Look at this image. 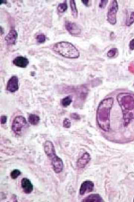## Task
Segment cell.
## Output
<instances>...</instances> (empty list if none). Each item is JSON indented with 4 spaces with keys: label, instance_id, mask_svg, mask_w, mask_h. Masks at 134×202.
Returning <instances> with one entry per match:
<instances>
[{
    "label": "cell",
    "instance_id": "cell-22",
    "mask_svg": "<svg viewBox=\"0 0 134 202\" xmlns=\"http://www.w3.org/2000/svg\"><path fill=\"white\" fill-rule=\"evenodd\" d=\"M71 121L68 119L66 118L63 121V126L66 128H69L71 127Z\"/></svg>",
    "mask_w": 134,
    "mask_h": 202
},
{
    "label": "cell",
    "instance_id": "cell-4",
    "mask_svg": "<svg viewBox=\"0 0 134 202\" xmlns=\"http://www.w3.org/2000/svg\"><path fill=\"white\" fill-rule=\"evenodd\" d=\"M19 88V82L18 78L16 76H12L7 82V90L11 93H13L18 90Z\"/></svg>",
    "mask_w": 134,
    "mask_h": 202
},
{
    "label": "cell",
    "instance_id": "cell-3",
    "mask_svg": "<svg viewBox=\"0 0 134 202\" xmlns=\"http://www.w3.org/2000/svg\"><path fill=\"white\" fill-rule=\"evenodd\" d=\"M118 9L117 1L114 0L111 3L109 7L107 14V19L110 24L114 25L117 22L116 15Z\"/></svg>",
    "mask_w": 134,
    "mask_h": 202
},
{
    "label": "cell",
    "instance_id": "cell-11",
    "mask_svg": "<svg viewBox=\"0 0 134 202\" xmlns=\"http://www.w3.org/2000/svg\"><path fill=\"white\" fill-rule=\"evenodd\" d=\"M91 160V157L89 154L85 153L81 158L77 161V166L80 168H84Z\"/></svg>",
    "mask_w": 134,
    "mask_h": 202
},
{
    "label": "cell",
    "instance_id": "cell-26",
    "mask_svg": "<svg viewBox=\"0 0 134 202\" xmlns=\"http://www.w3.org/2000/svg\"><path fill=\"white\" fill-rule=\"evenodd\" d=\"M82 1L83 2V3L84 4L85 6H88L89 2V1Z\"/></svg>",
    "mask_w": 134,
    "mask_h": 202
},
{
    "label": "cell",
    "instance_id": "cell-8",
    "mask_svg": "<svg viewBox=\"0 0 134 202\" xmlns=\"http://www.w3.org/2000/svg\"><path fill=\"white\" fill-rule=\"evenodd\" d=\"M44 151L47 156L49 158H52L56 155L55 148L51 141H47L45 143Z\"/></svg>",
    "mask_w": 134,
    "mask_h": 202
},
{
    "label": "cell",
    "instance_id": "cell-2",
    "mask_svg": "<svg viewBox=\"0 0 134 202\" xmlns=\"http://www.w3.org/2000/svg\"><path fill=\"white\" fill-rule=\"evenodd\" d=\"M28 125L26 119L21 116L15 117L12 123V129L15 134L21 136L24 134L28 128Z\"/></svg>",
    "mask_w": 134,
    "mask_h": 202
},
{
    "label": "cell",
    "instance_id": "cell-27",
    "mask_svg": "<svg viewBox=\"0 0 134 202\" xmlns=\"http://www.w3.org/2000/svg\"><path fill=\"white\" fill-rule=\"evenodd\" d=\"M133 67H134V66H133Z\"/></svg>",
    "mask_w": 134,
    "mask_h": 202
},
{
    "label": "cell",
    "instance_id": "cell-10",
    "mask_svg": "<svg viewBox=\"0 0 134 202\" xmlns=\"http://www.w3.org/2000/svg\"><path fill=\"white\" fill-rule=\"evenodd\" d=\"M13 63L18 67L26 68L29 63V61L26 57L18 56L13 59Z\"/></svg>",
    "mask_w": 134,
    "mask_h": 202
},
{
    "label": "cell",
    "instance_id": "cell-19",
    "mask_svg": "<svg viewBox=\"0 0 134 202\" xmlns=\"http://www.w3.org/2000/svg\"><path fill=\"white\" fill-rule=\"evenodd\" d=\"M21 174V172L19 170L15 169L12 171L11 173V177L13 179H16Z\"/></svg>",
    "mask_w": 134,
    "mask_h": 202
},
{
    "label": "cell",
    "instance_id": "cell-28",
    "mask_svg": "<svg viewBox=\"0 0 134 202\" xmlns=\"http://www.w3.org/2000/svg\"></svg>",
    "mask_w": 134,
    "mask_h": 202
},
{
    "label": "cell",
    "instance_id": "cell-5",
    "mask_svg": "<svg viewBox=\"0 0 134 202\" xmlns=\"http://www.w3.org/2000/svg\"><path fill=\"white\" fill-rule=\"evenodd\" d=\"M52 164L54 171L56 173L62 172L63 168V163L61 159L56 155L52 158Z\"/></svg>",
    "mask_w": 134,
    "mask_h": 202
},
{
    "label": "cell",
    "instance_id": "cell-13",
    "mask_svg": "<svg viewBox=\"0 0 134 202\" xmlns=\"http://www.w3.org/2000/svg\"><path fill=\"white\" fill-rule=\"evenodd\" d=\"M103 200L98 194H93L88 196L84 199L83 202H102Z\"/></svg>",
    "mask_w": 134,
    "mask_h": 202
},
{
    "label": "cell",
    "instance_id": "cell-7",
    "mask_svg": "<svg viewBox=\"0 0 134 202\" xmlns=\"http://www.w3.org/2000/svg\"><path fill=\"white\" fill-rule=\"evenodd\" d=\"M65 28L70 34L73 35H77L80 34L81 29L76 23L67 21L65 24Z\"/></svg>",
    "mask_w": 134,
    "mask_h": 202
},
{
    "label": "cell",
    "instance_id": "cell-20",
    "mask_svg": "<svg viewBox=\"0 0 134 202\" xmlns=\"http://www.w3.org/2000/svg\"><path fill=\"white\" fill-rule=\"evenodd\" d=\"M118 52V50L117 48H112L108 51L107 53V56L109 57H113L116 56L117 53Z\"/></svg>",
    "mask_w": 134,
    "mask_h": 202
},
{
    "label": "cell",
    "instance_id": "cell-14",
    "mask_svg": "<svg viewBox=\"0 0 134 202\" xmlns=\"http://www.w3.org/2000/svg\"><path fill=\"white\" fill-rule=\"evenodd\" d=\"M29 122L32 125H37L39 123L40 119L39 117L35 114H30L28 117Z\"/></svg>",
    "mask_w": 134,
    "mask_h": 202
},
{
    "label": "cell",
    "instance_id": "cell-9",
    "mask_svg": "<svg viewBox=\"0 0 134 202\" xmlns=\"http://www.w3.org/2000/svg\"><path fill=\"white\" fill-rule=\"evenodd\" d=\"M21 187L25 193L30 194L33 190V186L30 179L27 178H23L21 180Z\"/></svg>",
    "mask_w": 134,
    "mask_h": 202
},
{
    "label": "cell",
    "instance_id": "cell-16",
    "mask_svg": "<svg viewBox=\"0 0 134 202\" xmlns=\"http://www.w3.org/2000/svg\"><path fill=\"white\" fill-rule=\"evenodd\" d=\"M72 101V99L71 96L66 97L62 100V104L64 107H67L70 105Z\"/></svg>",
    "mask_w": 134,
    "mask_h": 202
},
{
    "label": "cell",
    "instance_id": "cell-21",
    "mask_svg": "<svg viewBox=\"0 0 134 202\" xmlns=\"http://www.w3.org/2000/svg\"><path fill=\"white\" fill-rule=\"evenodd\" d=\"M36 39L38 42L40 43H44L46 41L45 35L41 33V34L37 35Z\"/></svg>",
    "mask_w": 134,
    "mask_h": 202
},
{
    "label": "cell",
    "instance_id": "cell-6",
    "mask_svg": "<svg viewBox=\"0 0 134 202\" xmlns=\"http://www.w3.org/2000/svg\"><path fill=\"white\" fill-rule=\"evenodd\" d=\"M94 184L92 182L87 180L81 184L80 189V194L81 195L90 193L94 189Z\"/></svg>",
    "mask_w": 134,
    "mask_h": 202
},
{
    "label": "cell",
    "instance_id": "cell-17",
    "mask_svg": "<svg viewBox=\"0 0 134 202\" xmlns=\"http://www.w3.org/2000/svg\"><path fill=\"white\" fill-rule=\"evenodd\" d=\"M67 1H65L63 3H60L57 7L58 11L61 13L65 12L67 10Z\"/></svg>",
    "mask_w": 134,
    "mask_h": 202
},
{
    "label": "cell",
    "instance_id": "cell-25",
    "mask_svg": "<svg viewBox=\"0 0 134 202\" xmlns=\"http://www.w3.org/2000/svg\"><path fill=\"white\" fill-rule=\"evenodd\" d=\"M7 121V117L2 116L1 117V123L2 124H4L6 123Z\"/></svg>",
    "mask_w": 134,
    "mask_h": 202
},
{
    "label": "cell",
    "instance_id": "cell-24",
    "mask_svg": "<svg viewBox=\"0 0 134 202\" xmlns=\"http://www.w3.org/2000/svg\"><path fill=\"white\" fill-rule=\"evenodd\" d=\"M129 47L130 50H134V39L130 41L129 45Z\"/></svg>",
    "mask_w": 134,
    "mask_h": 202
},
{
    "label": "cell",
    "instance_id": "cell-18",
    "mask_svg": "<svg viewBox=\"0 0 134 202\" xmlns=\"http://www.w3.org/2000/svg\"><path fill=\"white\" fill-rule=\"evenodd\" d=\"M134 23V12H132L127 17L126 23V25L127 26H130Z\"/></svg>",
    "mask_w": 134,
    "mask_h": 202
},
{
    "label": "cell",
    "instance_id": "cell-12",
    "mask_svg": "<svg viewBox=\"0 0 134 202\" xmlns=\"http://www.w3.org/2000/svg\"><path fill=\"white\" fill-rule=\"evenodd\" d=\"M17 37V33L16 30H12L10 31L8 34L5 37V40L9 45L14 44L16 42Z\"/></svg>",
    "mask_w": 134,
    "mask_h": 202
},
{
    "label": "cell",
    "instance_id": "cell-23",
    "mask_svg": "<svg viewBox=\"0 0 134 202\" xmlns=\"http://www.w3.org/2000/svg\"><path fill=\"white\" fill-rule=\"evenodd\" d=\"M108 1H101L100 3L99 4V7L101 8H105L108 3Z\"/></svg>",
    "mask_w": 134,
    "mask_h": 202
},
{
    "label": "cell",
    "instance_id": "cell-1",
    "mask_svg": "<svg viewBox=\"0 0 134 202\" xmlns=\"http://www.w3.org/2000/svg\"><path fill=\"white\" fill-rule=\"evenodd\" d=\"M52 48L54 52L66 58H77L80 56L78 50L69 42H58L54 44Z\"/></svg>",
    "mask_w": 134,
    "mask_h": 202
},
{
    "label": "cell",
    "instance_id": "cell-15",
    "mask_svg": "<svg viewBox=\"0 0 134 202\" xmlns=\"http://www.w3.org/2000/svg\"><path fill=\"white\" fill-rule=\"evenodd\" d=\"M70 4L72 14L74 17H77V10L76 5L75 1H70Z\"/></svg>",
    "mask_w": 134,
    "mask_h": 202
}]
</instances>
